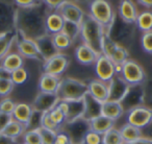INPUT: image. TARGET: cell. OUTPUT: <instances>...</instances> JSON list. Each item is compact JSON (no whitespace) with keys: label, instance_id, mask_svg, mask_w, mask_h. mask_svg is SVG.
I'll list each match as a JSON object with an SVG mask.
<instances>
[{"label":"cell","instance_id":"obj_5","mask_svg":"<svg viewBox=\"0 0 152 144\" xmlns=\"http://www.w3.org/2000/svg\"><path fill=\"white\" fill-rule=\"evenodd\" d=\"M120 75L129 86L144 84L146 79V72L144 68L134 60L129 59L121 66Z\"/></svg>","mask_w":152,"mask_h":144},{"label":"cell","instance_id":"obj_45","mask_svg":"<svg viewBox=\"0 0 152 144\" xmlns=\"http://www.w3.org/2000/svg\"><path fill=\"white\" fill-rule=\"evenodd\" d=\"M141 45L145 52L152 54V30L151 32H143L141 38Z\"/></svg>","mask_w":152,"mask_h":144},{"label":"cell","instance_id":"obj_27","mask_svg":"<svg viewBox=\"0 0 152 144\" xmlns=\"http://www.w3.org/2000/svg\"><path fill=\"white\" fill-rule=\"evenodd\" d=\"M23 65L24 59L18 52H10L0 63V66L9 73H12V72L22 68Z\"/></svg>","mask_w":152,"mask_h":144},{"label":"cell","instance_id":"obj_56","mask_svg":"<svg viewBox=\"0 0 152 144\" xmlns=\"http://www.w3.org/2000/svg\"><path fill=\"white\" fill-rule=\"evenodd\" d=\"M146 106H148L149 108L152 109V96L149 98V100H148V102H147V104H146Z\"/></svg>","mask_w":152,"mask_h":144},{"label":"cell","instance_id":"obj_51","mask_svg":"<svg viewBox=\"0 0 152 144\" xmlns=\"http://www.w3.org/2000/svg\"><path fill=\"white\" fill-rule=\"evenodd\" d=\"M0 144H17V140L9 138L2 133H0Z\"/></svg>","mask_w":152,"mask_h":144},{"label":"cell","instance_id":"obj_19","mask_svg":"<svg viewBox=\"0 0 152 144\" xmlns=\"http://www.w3.org/2000/svg\"><path fill=\"white\" fill-rule=\"evenodd\" d=\"M137 10L134 2L130 0H123L119 4V16L125 23L134 25L137 19Z\"/></svg>","mask_w":152,"mask_h":144},{"label":"cell","instance_id":"obj_34","mask_svg":"<svg viewBox=\"0 0 152 144\" xmlns=\"http://www.w3.org/2000/svg\"><path fill=\"white\" fill-rule=\"evenodd\" d=\"M102 144H124L120 129L113 127L102 135Z\"/></svg>","mask_w":152,"mask_h":144},{"label":"cell","instance_id":"obj_6","mask_svg":"<svg viewBox=\"0 0 152 144\" xmlns=\"http://www.w3.org/2000/svg\"><path fill=\"white\" fill-rule=\"evenodd\" d=\"M126 123L144 131L152 123V109L146 104L131 109L126 112Z\"/></svg>","mask_w":152,"mask_h":144},{"label":"cell","instance_id":"obj_24","mask_svg":"<svg viewBox=\"0 0 152 144\" xmlns=\"http://www.w3.org/2000/svg\"><path fill=\"white\" fill-rule=\"evenodd\" d=\"M61 79L59 76H54V75L47 74V73H42L40 79H39L38 88L40 90V92L56 94L57 89L59 87Z\"/></svg>","mask_w":152,"mask_h":144},{"label":"cell","instance_id":"obj_15","mask_svg":"<svg viewBox=\"0 0 152 144\" xmlns=\"http://www.w3.org/2000/svg\"><path fill=\"white\" fill-rule=\"evenodd\" d=\"M58 97L54 93H45V92H39L32 102L31 107L34 111L41 113L50 112L58 102Z\"/></svg>","mask_w":152,"mask_h":144},{"label":"cell","instance_id":"obj_22","mask_svg":"<svg viewBox=\"0 0 152 144\" xmlns=\"http://www.w3.org/2000/svg\"><path fill=\"white\" fill-rule=\"evenodd\" d=\"M67 102V113H66V123L73 122L83 118L85 112V104L83 99L76 100H64Z\"/></svg>","mask_w":152,"mask_h":144},{"label":"cell","instance_id":"obj_4","mask_svg":"<svg viewBox=\"0 0 152 144\" xmlns=\"http://www.w3.org/2000/svg\"><path fill=\"white\" fill-rule=\"evenodd\" d=\"M89 12V15L103 28L104 34H106L116 18L112 4L105 0H94L90 3Z\"/></svg>","mask_w":152,"mask_h":144},{"label":"cell","instance_id":"obj_29","mask_svg":"<svg viewBox=\"0 0 152 144\" xmlns=\"http://www.w3.org/2000/svg\"><path fill=\"white\" fill-rule=\"evenodd\" d=\"M89 126L90 131H93L95 133L100 134V135H103L107 131H110V129L115 127V121L100 115V116L89 121Z\"/></svg>","mask_w":152,"mask_h":144},{"label":"cell","instance_id":"obj_39","mask_svg":"<svg viewBox=\"0 0 152 144\" xmlns=\"http://www.w3.org/2000/svg\"><path fill=\"white\" fill-rule=\"evenodd\" d=\"M38 131L40 133L43 144H54L57 132L44 129V127H40V129H38Z\"/></svg>","mask_w":152,"mask_h":144},{"label":"cell","instance_id":"obj_44","mask_svg":"<svg viewBox=\"0 0 152 144\" xmlns=\"http://www.w3.org/2000/svg\"><path fill=\"white\" fill-rule=\"evenodd\" d=\"M41 127H44L47 129H51L54 132H59L61 129V126L56 125L52 120H51L50 116H49V112L43 113L42 115V121H41Z\"/></svg>","mask_w":152,"mask_h":144},{"label":"cell","instance_id":"obj_50","mask_svg":"<svg viewBox=\"0 0 152 144\" xmlns=\"http://www.w3.org/2000/svg\"><path fill=\"white\" fill-rule=\"evenodd\" d=\"M12 120H13V116H12V115L0 112V133L4 129V127L7 126Z\"/></svg>","mask_w":152,"mask_h":144},{"label":"cell","instance_id":"obj_43","mask_svg":"<svg viewBox=\"0 0 152 144\" xmlns=\"http://www.w3.org/2000/svg\"><path fill=\"white\" fill-rule=\"evenodd\" d=\"M14 83L11 79H0V96H9L14 90Z\"/></svg>","mask_w":152,"mask_h":144},{"label":"cell","instance_id":"obj_9","mask_svg":"<svg viewBox=\"0 0 152 144\" xmlns=\"http://www.w3.org/2000/svg\"><path fill=\"white\" fill-rule=\"evenodd\" d=\"M16 47H17L18 53L22 57L30 60H36L39 62H43L41 57V53L37 46V43L34 40L28 39L24 37L23 35L17 32V39H16Z\"/></svg>","mask_w":152,"mask_h":144},{"label":"cell","instance_id":"obj_42","mask_svg":"<svg viewBox=\"0 0 152 144\" xmlns=\"http://www.w3.org/2000/svg\"><path fill=\"white\" fill-rule=\"evenodd\" d=\"M49 116H50L51 120L58 126L63 127V125L66 123V116L59 109H57L56 107L53 108L52 110L49 112Z\"/></svg>","mask_w":152,"mask_h":144},{"label":"cell","instance_id":"obj_26","mask_svg":"<svg viewBox=\"0 0 152 144\" xmlns=\"http://www.w3.org/2000/svg\"><path fill=\"white\" fill-rule=\"evenodd\" d=\"M64 23H65V20L57 12L49 13L46 17V22H45L47 34L53 36L57 32H61L63 30Z\"/></svg>","mask_w":152,"mask_h":144},{"label":"cell","instance_id":"obj_35","mask_svg":"<svg viewBox=\"0 0 152 144\" xmlns=\"http://www.w3.org/2000/svg\"><path fill=\"white\" fill-rule=\"evenodd\" d=\"M112 62L115 64V66H122L125 62L129 60V51L126 47L118 45L117 49L115 52L113 53L112 57H110Z\"/></svg>","mask_w":152,"mask_h":144},{"label":"cell","instance_id":"obj_20","mask_svg":"<svg viewBox=\"0 0 152 144\" xmlns=\"http://www.w3.org/2000/svg\"><path fill=\"white\" fill-rule=\"evenodd\" d=\"M88 84L89 94L100 102H104L108 99V86L106 83L98 79H91Z\"/></svg>","mask_w":152,"mask_h":144},{"label":"cell","instance_id":"obj_7","mask_svg":"<svg viewBox=\"0 0 152 144\" xmlns=\"http://www.w3.org/2000/svg\"><path fill=\"white\" fill-rule=\"evenodd\" d=\"M105 35H107L117 44L123 46L124 43H129L131 41L133 36V28L132 25L125 23L121 20V18L119 19L118 17H116L110 28Z\"/></svg>","mask_w":152,"mask_h":144},{"label":"cell","instance_id":"obj_12","mask_svg":"<svg viewBox=\"0 0 152 144\" xmlns=\"http://www.w3.org/2000/svg\"><path fill=\"white\" fill-rule=\"evenodd\" d=\"M55 12H57L65 21L73 22L78 25H80L86 15L83 9L72 1H61Z\"/></svg>","mask_w":152,"mask_h":144},{"label":"cell","instance_id":"obj_23","mask_svg":"<svg viewBox=\"0 0 152 144\" xmlns=\"http://www.w3.org/2000/svg\"><path fill=\"white\" fill-rule=\"evenodd\" d=\"M124 113L125 111L121 102L110 101V100H106V101L102 102L101 115L110 119V120H118L119 118H121L124 115Z\"/></svg>","mask_w":152,"mask_h":144},{"label":"cell","instance_id":"obj_21","mask_svg":"<svg viewBox=\"0 0 152 144\" xmlns=\"http://www.w3.org/2000/svg\"><path fill=\"white\" fill-rule=\"evenodd\" d=\"M83 104H85V112H83V118L85 120L90 121L101 115L102 102L95 99L89 93L83 97Z\"/></svg>","mask_w":152,"mask_h":144},{"label":"cell","instance_id":"obj_31","mask_svg":"<svg viewBox=\"0 0 152 144\" xmlns=\"http://www.w3.org/2000/svg\"><path fill=\"white\" fill-rule=\"evenodd\" d=\"M25 132H26L25 125L13 119V120L4 127V129H3L1 133L7 136V137L12 138V139H14V140H17L19 137L24 135Z\"/></svg>","mask_w":152,"mask_h":144},{"label":"cell","instance_id":"obj_33","mask_svg":"<svg viewBox=\"0 0 152 144\" xmlns=\"http://www.w3.org/2000/svg\"><path fill=\"white\" fill-rule=\"evenodd\" d=\"M52 39H53V43H54L55 48L57 49L58 52H61L63 50H66V49L70 48L72 43H73L71 39L68 36H66L63 32L53 35Z\"/></svg>","mask_w":152,"mask_h":144},{"label":"cell","instance_id":"obj_37","mask_svg":"<svg viewBox=\"0 0 152 144\" xmlns=\"http://www.w3.org/2000/svg\"><path fill=\"white\" fill-rule=\"evenodd\" d=\"M118 45L119 44L114 42L107 35L104 34L103 41H102V54H104L105 57H107L108 59H110L113 53L115 52V50H116L117 47H118Z\"/></svg>","mask_w":152,"mask_h":144},{"label":"cell","instance_id":"obj_38","mask_svg":"<svg viewBox=\"0 0 152 144\" xmlns=\"http://www.w3.org/2000/svg\"><path fill=\"white\" fill-rule=\"evenodd\" d=\"M28 72L24 67L16 70L11 73V81L14 83V85H23L28 79Z\"/></svg>","mask_w":152,"mask_h":144},{"label":"cell","instance_id":"obj_18","mask_svg":"<svg viewBox=\"0 0 152 144\" xmlns=\"http://www.w3.org/2000/svg\"><path fill=\"white\" fill-rule=\"evenodd\" d=\"M99 53L86 44H80L75 48V59L79 64L85 66L94 65L97 61Z\"/></svg>","mask_w":152,"mask_h":144},{"label":"cell","instance_id":"obj_25","mask_svg":"<svg viewBox=\"0 0 152 144\" xmlns=\"http://www.w3.org/2000/svg\"><path fill=\"white\" fill-rule=\"evenodd\" d=\"M16 39H17L16 29L7 30L0 34V63L10 53L12 46L16 42Z\"/></svg>","mask_w":152,"mask_h":144},{"label":"cell","instance_id":"obj_36","mask_svg":"<svg viewBox=\"0 0 152 144\" xmlns=\"http://www.w3.org/2000/svg\"><path fill=\"white\" fill-rule=\"evenodd\" d=\"M61 32L68 36L70 39L72 40V42L76 40V39L79 37V32H80V25L76 23H73V22H68L65 21L64 23V27Z\"/></svg>","mask_w":152,"mask_h":144},{"label":"cell","instance_id":"obj_48","mask_svg":"<svg viewBox=\"0 0 152 144\" xmlns=\"http://www.w3.org/2000/svg\"><path fill=\"white\" fill-rule=\"evenodd\" d=\"M40 1H34V0H16L14 4L18 9H30V7H36Z\"/></svg>","mask_w":152,"mask_h":144},{"label":"cell","instance_id":"obj_30","mask_svg":"<svg viewBox=\"0 0 152 144\" xmlns=\"http://www.w3.org/2000/svg\"><path fill=\"white\" fill-rule=\"evenodd\" d=\"M120 133L122 136V139L124 141V144L130 143L135 140L140 139V138L144 137L143 131L137 127L133 126V125L129 124V123H125L122 127L120 129Z\"/></svg>","mask_w":152,"mask_h":144},{"label":"cell","instance_id":"obj_10","mask_svg":"<svg viewBox=\"0 0 152 144\" xmlns=\"http://www.w3.org/2000/svg\"><path fill=\"white\" fill-rule=\"evenodd\" d=\"M146 102V88L144 84L130 86L124 99L121 101L124 111H129L137 107L144 106Z\"/></svg>","mask_w":152,"mask_h":144},{"label":"cell","instance_id":"obj_8","mask_svg":"<svg viewBox=\"0 0 152 144\" xmlns=\"http://www.w3.org/2000/svg\"><path fill=\"white\" fill-rule=\"evenodd\" d=\"M69 57L63 52H58L57 54L43 62V73L61 77V75L69 67Z\"/></svg>","mask_w":152,"mask_h":144},{"label":"cell","instance_id":"obj_1","mask_svg":"<svg viewBox=\"0 0 152 144\" xmlns=\"http://www.w3.org/2000/svg\"><path fill=\"white\" fill-rule=\"evenodd\" d=\"M51 11L45 5L44 1L39 2L36 7L30 9H18L15 12V27L16 32L23 35L31 40H37L47 34L46 17Z\"/></svg>","mask_w":152,"mask_h":144},{"label":"cell","instance_id":"obj_13","mask_svg":"<svg viewBox=\"0 0 152 144\" xmlns=\"http://www.w3.org/2000/svg\"><path fill=\"white\" fill-rule=\"evenodd\" d=\"M94 68H95V73L97 75V79L106 84L117 74L115 64L112 62V60L108 59L102 53L99 54L96 63L94 64Z\"/></svg>","mask_w":152,"mask_h":144},{"label":"cell","instance_id":"obj_14","mask_svg":"<svg viewBox=\"0 0 152 144\" xmlns=\"http://www.w3.org/2000/svg\"><path fill=\"white\" fill-rule=\"evenodd\" d=\"M108 86V99L110 101L121 102L126 96L127 92L130 86L120 76L116 74L110 82L107 83Z\"/></svg>","mask_w":152,"mask_h":144},{"label":"cell","instance_id":"obj_47","mask_svg":"<svg viewBox=\"0 0 152 144\" xmlns=\"http://www.w3.org/2000/svg\"><path fill=\"white\" fill-rule=\"evenodd\" d=\"M81 144H102V135L93 131H89L83 138Z\"/></svg>","mask_w":152,"mask_h":144},{"label":"cell","instance_id":"obj_28","mask_svg":"<svg viewBox=\"0 0 152 144\" xmlns=\"http://www.w3.org/2000/svg\"><path fill=\"white\" fill-rule=\"evenodd\" d=\"M32 107L28 104H25V102H19V104H16L15 110H14L13 114V119L18 122L22 123V124L27 125L28 121L30 119V116L32 114Z\"/></svg>","mask_w":152,"mask_h":144},{"label":"cell","instance_id":"obj_11","mask_svg":"<svg viewBox=\"0 0 152 144\" xmlns=\"http://www.w3.org/2000/svg\"><path fill=\"white\" fill-rule=\"evenodd\" d=\"M61 131H64L71 138L74 144H81L85 136L90 131L89 121L80 118L78 120L73 121V122L65 123L61 127Z\"/></svg>","mask_w":152,"mask_h":144},{"label":"cell","instance_id":"obj_52","mask_svg":"<svg viewBox=\"0 0 152 144\" xmlns=\"http://www.w3.org/2000/svg\"><path fill=\"white\" fill-rule=\"evenodd\" d=\"M127 144H152V139L144 136V137H142V138H140V139L135 140V141L130 142V143H127Z\"/></svg>","mask_w":152,"mask_h":144},{"label":"cell","instance_id":"obj_53","mask_svg":"<svg viewBox=\"0 0 152 144\" xmlns=\"http://www.w3.org/2000/svg\"><path fill=\"white\" fill-rule=\"evenodd\" d=\"M140 5L143 7H146L148 10H152V0H139L137 1Z\"/></svg>","mask_w":152,"mask_h":144},{"label":"cell","instance_id":"obj_46","mask_svg":"<svg viewBox=\"0 0 152 144\" xmlns=\"http://www.w3.org/2000/svg\"><path fill=\"white\" fill-rule=\"evenodd\" d=\"M16 102L14 101L12 98H3L1 101H0V112L5 113V114L12 115L15 110Z\"/></svg>","mask_w":152,"mask_h":144},{"label":"cell","instance_id":"obj_41","mask_svg":"<svg viewBox=\"0 0 152 144\" xmlns=\"http://www.w3.org/2000/svg\"><path fill=\"white\" fill-rule=\"evenodd\" d=\"M34 110V109H32ZM43 113L38 111H32V114L30 116V119L26 125V131H31V129H38L41 127V121H42Z\"/></svg>","mask_w":152,"mask_h":144},{"label":"cell","instance_id":"obj_17","mask_svg":"<svg viewBox=\"0 0 152 144\" xmlns=\"http://www.w3.org/2000/svg\"><path fill=\"white\" fill-rule=\"evenodd\" d=\"M37 43V46L39 48V51L41 53V57L43 59V62L50 59L51 57L57 54L58 51L55 48L54 43H53L52 36L49 34H46L44 36L40 37L37 40H34Z\"/></svg>","mask_w":152,"mask_h":144},{"label":"cell","instance_id":"obj_49","mask_svg":"<svg viewBox=\"0 0 152 144\" xmlns=\"http://www.w3.org/2000/svg\"><path fill=\"white\" fill-rule=\"evenodd\" d=\"M54 144H74L72 142L71 138L67 135L64 131H59L56 134V139H55Z\"/></svg>","mask_w":152,"mask_h":144},{"label":"cell","instance_id":"obj_54","mask_svg":"<svg viewBox=\"0 0 152 144\" xmlns=\"http://www.w3.org/2000/svg\"><path fill=\"white\" fill-rule=\"evenodd\" d=\"M0 79H11V73L5 71L1 66H0Z\"/></svg>","mask_w":152,"mask_h":144},{"label":"cell","instance_id":"obj_2","mask_svg":"<svg viewBox=\"0 0 152 144\" xmlns=\"http://www.w3.org/2000/svg\"><path fill=\"white\" fill-rule=\"evenodd\" d=\"M79 37L83 41V44L90 46L93 50L101 54L104 30L89 14L85 15L80 23Z\"/></svg>","mask_w":152,"mask_h":144},{"label":"cell","instance_id":"obj_16","mask_svg":"<svg viewBox=\"0 0 152 144\" xmlns=\"http://www.w3.org/2000/svg\"><path fill=\"white\" fill-rule=\"evenodd\" d=\"M15 12L16 9L12 4L0 1V34L15 29Z\"/></svg>","mask_w":152,"mask_h":144},{"label":"cell","instance_id":"obj_55","mask_svg":"<svg viewBox=\"0 0 152 144\" xmlns=\"http://www.w3.org/2000/svg\"><path fill=\"white\" fill-rule=\"evenodd\" d=\"M143 134H144V136H145V137L151 138V139H152V123L147 127V129H144Z\"/></svg>","mask_w":152,"mask_h":144},{"label":"cell","instance_id":"obj_40","mask_svg":"<svg viewBox=\"0 0 152 144\" xmlns=\"http://www.w3.org/2000/svg\"><path fill=\"white\" fill-rule=\"evenodd\" d=\"M23 144H43L40 133H39L38 129L26 131L23 135Z\"/></svg>","mask_w":152,"mask_h":144},{"label":"cell","instance_id":"obj_32","mask_svg":"<svg viewBox=\"0 0 152 144\" xmlns=\"http://www.w3.org/2000/svg\"><path fill=\"white\" fill-rule=\"evenodd\" d=\"M135 25L143 32H151L152 30V12L144 11L137 15Z\"/></svg>","mask_w":152,"mask_h":144},{"label":"cell","instance_id":"obj_3","mask_svg":"<svg viewBox=\"0 0 152 144\" xmlns=\"http://www.w3.org/2000/svg\"><path fill=\"white\" fill-rule=\"evenodd\" d=\"M89 93L88 84L73 77H65L61 79L56 95L59 100L83 99Z\"/></svg>","mask_w":152,"mask_h":144}]
</instances>
